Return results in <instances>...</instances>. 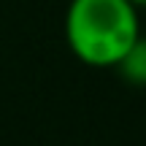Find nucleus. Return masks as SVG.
Instances as JSON below:
<instances>
[{
    "mask_svg": "<svg viewBox=\"0 0 146 146\" xmlns=\"http://www.w3.org/2000/svg\"><path fill=\"white\" fill-rule=\"evenodd\" d=\"M138 35V8L127 0H70L65 11L70 52L95 68H114Z\"/></svg>",
    "mask_w": 146,
    "mask_h": 146,
    "instance_id": "obj_1",
    "label": "nucleus"
},
{
    "mask_svg": "<svg viewBox=\"0 0 146 146\" xmlns=\"http://www.w3.org/2000/svg\"><path fill=\"white\" fill-rule=\"evenodd\" d=\"M116 73L133 87H146V38L138 35L125 54L116 60Z\"/></svg>",
    "mask_w": 146,
    "mask_h": 146,
    "instance_id": "obj_2",
    "label": "nucleus"
},
{
    "mask_svg": "<svg viewBox=\"0 0 146 146\" xmlns=\"http://www.w3.org/2000/svg\"><path fill=\"white\" fill-rule=\"evenodd\" d=\"M127 3H133L135 8H146V0H127Z\"/></svg>",
    "mask_w": 146,
    "mask_h": 146,
    "instance_id": "obj_3",
    "label": "nucleus"
}]
</instances>
